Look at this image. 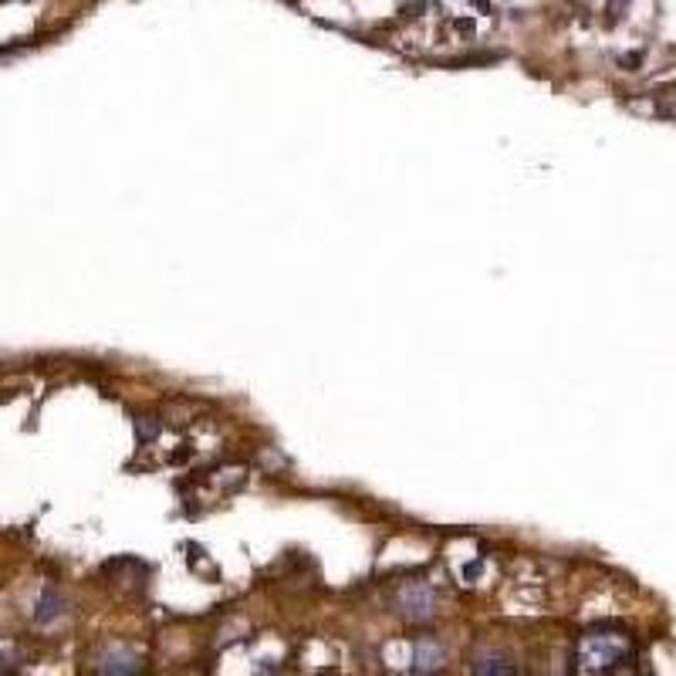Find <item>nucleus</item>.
<instances>
[{"mask_svg": "<svg viewBox=\"0 0 676 676\" xmlns=\"http://www.w3.org/2000/svg\"><path fill=\"white\" fill-rule=\"evenodd\" d=\"M470 4H474V7H487V0H470Z\"/></svg>", "mask_w": 676, "mask_h": 676, "instance_id": "obj_8", "label": "nucleus"}, {"mask_svg": "<svg viewBox=\"0 0 676 676\" xmlns=\"http://www.w3.org/2000/svg\"><path fill=\"white\" fill-rule=\"evenodd\" d=\"M413 670L416 673H437L443 670V646L433 643V639H423L413 653Z\"/></svg>", "mask_w": 676, "mask_h": 676, "instance_id": "obj_5", "label": "nucleus"}, {"mask_svg": "<svg viewBox=\"0 0 676 676\" xmlns=\"http://www.w3.org/2000/svg\"><path fill=\"white\" fill-rule=\"evenodd\" d=\"M21 649L17 646H7V643H0V673H7V670H17L21 666Z\"/></svg>", "mask_w": 676, "mask_h": 676, "instance_id": "obj_7", "label": "nucleus"}, {"mask_svg": "<svg viewBox=\"0 0 676 676\" xmlns=\"http://www.w3.org/2000/svg\"><path fill=\"white\" fill-rule=\"evenodd\" d=\"M61 616H65V599H61V592L44 589L38 599V609H34V622H38V626H51V622H58Z\"/></svg>", "mask_w": 676, "mask_h": 676, "instance_id": "obj_4", "label": "nucleus"}, {"mask_svg": "<svg viewBox=\"0 0 676 676\" xmlns=\"http://www.w3.org/2000/svg\"><path fill=\"white\" fill-rule=\"evenodd\" d=\"M99 670L102 673H139L142 660L136 653H129V649H105L99 656Z\"/></svg>", "mask_w": 676, "mask_h": 676, "instance_id": "obj_3", "label": "nucleus"}, {"mask_svg": "<svg viewBox=\"0 0 676 676\" xmlns=\"http://www.w3.org/2000/svg\"><path fill=\"white\" fill-rule=\"evenodd\" d=\"M575 663L582 673H626L636 663V643L622 629H592L578 643Z\"/></svg>", "mask_w": 676, "mask_h": 676, "instance_id": "obj_1", "label": "nucleus"}, {"mask_svg": "<svg viewBox=\"0 0 676 676\" xmlns=\"http://www.w3.org/2000/svg\"><path fill=\"white\" fill-rule=\"evenodd\" d=\"M474 673H507L511 676L514 673V663L507 660V656H497V653H480L477 660H474Z\"/></svg>", "mask_w": 676, "mask_h": 676, "instance_id": "obj_6", "label": "nucleus"}, {"mask_svg": "<svg viewBox=\"0 0 676 676\" xmlns=\"http://www.w3.org/2000/svg\"><path fill=\"white\" fill-rule=\"evenodd\" d=\"M396 606H399V609H396L399 616H406V619H413V622L430 619V616H433V609H437V592H433L430 585L416 582V585H409V589L399 592Z\"/></svg>", "mask_w": 676, "mask_h": 676, "instance_id": "obj_2", "label": "nucleus"}]
</instances>
